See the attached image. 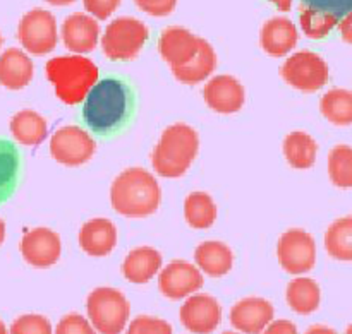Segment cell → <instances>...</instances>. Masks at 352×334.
<instances>
[{"label": "cell", "mask_w": 352, "mask_h": 334, "mask_svg": "<svg viewBox=\"0 0 352 334\" xmlns=\"http://www.w3.org/2000/svg\"><path fill=\"white\" fill-rule=\"evenodd\" d=\"M160 201V185L144 168H127L117 175L110 187L112 208L126 218H146L157 213Z\"/></svg>", "instance_id": "obj_1"}, {"label": "cell", "mask_w": 352, "mask_h": 334, "mask_svg": "<svg viewBox=\"0 0 352 334\" xmlns=\"http://www.w3.org/2000/svg\"><path fill=\"white\" fill-rule=\"evenodd\" d=\"M129 110V88L119 79H103L86 96L82 117L93 132L105 136L126 122Z\"/></svg>", "instance_id": "obj_2"}, {"label": "cell", "mask_w": 352, "mask_h": 334, "mask_svg": "<svg viewBox=\"0 0 352 334\" xmlns=\"http://www.w3.org/2000/svg\"><path fill=\"white\" fill-rule=\"evenodd\" d=\"M45 74L54 84L55 95L65 105H79L98 82V67L82 55H58L45 65Z\"/></svg>", "instance_id": "obj_3"}, {"label": "cell", "mask_w": 352, "mask_h": 334, "mask_svg": "<svg viewBox=\"0 0 352 334\" xmlns=\"http://www.w3.org/2000/svg\"><path fill=\"white\" fill-rule=\"evenodd\" d=\"M199 136L188 123H174L162 132L151 165L155 174L164 178H179L186 175L198 156Z\"/></svg>", "instance_id": "obj_4"}, {"label": "cell", "mask_w": 352, "mask_h": 334, "mask_svg": "<svg viewBox=\"0 0 352 334\" xmlns=\"http://www.w3.org/2000/svg\"><path fill=\"white\" fill-rule=\"evenodd\" d=\"M88 321L100 334H120L126 329L131 305L122 291L110 287L95 288L86 300Z\"/></svg>", "instance_id": "obj_5"}, {"label": "cell", "mask_w": 352, "mask_h": 334, "mask_svg": "<svg viewBox=\"0 0 352 334\" xmlns=\"http://www.w3.org/2000/svg\"><path fill=\"white\" fill-rule=\"evenodd\" d=\"M150 29L136 17H117L107 26L102 36V50L110 60H133L143 50Z\"/></svg>", "instance_id": "obj_6"}, {"label": "cell", "mask_w": 352, "mask_h": 334, "mask_svg": "<svg viewBox=\"0 0 352 334\" xmlns=\"http://www.w3.org/2000/svg\"><path fill=\"white\" fill-rule=\"evenodd\" d=\"M280 75L289 86L302 93H316L327 86L330 77L329 64L322 55L301 50L285 58Z\"/></svg>", "instance_id": "obj_7"}, {"label": "cell", "mask_w": 352, "mask_h": 334, "mask_svg": "<svg viewBox=\"0 0 352 334\" xmlns=\"http://www.w3.org/2000/svg\"><path fill=\"white\" fill-rule=\"evenodd\" d=\"M17 40L31 55H47L58 41L57 19L45 9H31L17 24Z\"/></svg>", "instance_id": "obj_8"}, {"label": "cell", "mask_w": 352, "mask_h": 334, "mask_svg": "<svg viewBox=\"0 0 352 334\" xmlns=\"http://www.w3.org/2000/svg\"><path fill=\"white\" fill-rule=\"evenodd\" d=\"M277 257L282 270L294 276L309 273L316 264V242L306 230L291 228L278 239Z\"/></svg>", "instance_id": "obj_9"}, {"label": "cell", "mask_w": 352, "mask_h": 334, "mask_svg": "<svg viewBox=\"0 0 352 334\" xmlns=\"http://www.w3.org/2000/svg\"><path fill=\"white\" fill-rule=\"evenodd\" d=\"M96 151V143L89 132L78 126H65L55 130L50 139V154L57 163L79 167L88 163Z\"/></svg>", "instance_id": "obj_10"}, {"label": "cell", "mask_w": 352, "mask_h": 334, "mask_svg": "<svg viewBox=\"0 0 352 334\" xmlns=\"http://www.w3.org/2000/svg\"><path fill=\"white\" fill-rule=\"evenodd\" d=\"M205 278L195 264L175 259L158 274V290L170 300H181L203 288Z\"/></svg>", "instance_id": "obj_11"}, {"label": "cell", "mask_w": 352, "mask_h": 334, "mask_svg": "<svg viewBox=\"0 0 352 334\" xmlns=\"http://www.w3.org/2000/svg\"><path fill=\"white\" fill-rule=\"evenodd\" d=\"M179 318L189 333L210 334L222 322V307L212 295L192 294L181 305Z\"/></svg>", "instance_id": "obj_12"}, {"label": "cell", "mask_w": 352, "mask_h": 334, "mask_svg": "<svg viewBox=\"0 0 352 334\" xmlns=\"http://www.w3.org/2000/svg\"><path fill=\"white\" fill-rule=\"evenodd\" d=\"M21 254L30 266L45 270L60 259L62 242L58 233L50 228H33L24 233L19 243Z\"/></svg>", "instance_id": "obj_13"}, {"label": "cell", "mask_w": 352, "mask_h": 334, "mask_svg": "<svg viewBox=\"0 0 352 334\" xmlns=\"http://www.w3.org/2000/svg\"><path fill=\"white\" fill-rule=\"evenodd\" d=\"M203 98L213 112L230 115V113H237L244 106L246 91L236 77L222 74L215 75L206 82L203 88Z\"/></svg>", "instance_id": "obj_14"}, {"label": "cell", "mask_w": 352, "mask_h": 334, "mask_svg": "<svg viewBox=\"0 0 352 334\" xmlns=\"http://www.w3.org/2000/svg\"><path fill=\"white\" fill-rule=\"evenodd\" d=\"M60 38L65 48L76 55L89 53L100 41V24L89 14L74 12L62 23Z\"/></svg>", "instance_id": "obj_15"}, {"label": "cell", "mask_w": 352, "mask_h": 334, "mask_svg": "<svg viewBox=\"0 0 352 334\" xmlns=\"http://www.w3.org/2000/svg\"><path fill=\"white\" fill-rule=\"evenodd\" d=\"M275 309L261 297H248L230 309V324L239 333L260 334L274 321Z\"/></svg>", "instance_id": "obj_16"}, {"label": "cell", "mask_w": 352, "mask_h": 334, "mask_svg": "<svg viewBox=\"0 0 352 334\" xmlns=\"http://www.w3.org/2000/svg\"><path fill=\"white\" fill-rule=\"evenodd\" d=\"M199 40L201 38L186 27L168 26L162 31L158 38V51L162 58L170 64V67H181L198 53Z\"/></svg>", "instance_id": "obj_17"}, {"label": "cell", "mask_w": 352, "mask_h": 334, "mask_svg": "<svg viewBox=\"0 0 352 334\" xmlns=\"http://www.w3.org/2000/svg\"><path fill=\"white\" fill-rule=\"evenodd\" d=\"M298 40V27L287 17H272L261 27L260 45L265 53H268L270 57H285L294 50Z\"/></svg>", "instance_id": "obj_18"}, {"label": "cell", "mask_w": 352, "mask_h": 334, "mask_svg": "<svg viewBox=\"0 0 352 334\" xmlns=\"http://www.w3.org/2000/svg\"><path fill=\"white\" fill-rule=\"evenodd\" d=\"M79 246L88 256L105 257L116 249L117 228L110 219L95 218L86 222L79 230Z\"/></svg>", "instance_id": "obj_19"}, {"label": "cell", "mask_w": 352, "mask_h": 334, "mask_svg": "<svg viewBox=\"0 0 352 334\" xmlns=\"http://www.w3.org/2000/svg\"><path fill=\"white\" fill-rule=\"evenodd\" d=\"M33 60L21 48H7L0 53V84L6 89H24L33 79Z\"/></svg>", "instance_id": "obj_20"}, {"label": "cell", "mask_w": 352, "mask_h": 334, "mask_svg": "<svg viewBox=\"0 0 352 334\" xmlns=\"http://www.w3.org/2000/svg\"><path fill=\"white\" fill-rule=\"evenodd\" d=\"M162 270V254L153 247L131 250L122 264V274L129 283L143 285L157 276Z\"/></svg>", "instance_id": "obj_21"}, {"label": "cell", "mask_w": 352, "mask_h": 334, "mask_svg": "<svg viewBox=\"0 0 352 334\" xmlns=\"http://www.w3.org/2000/svg\"><path fill=\"white\" fill-rule=\"evenodd\" d=\"M195 263L201 273L212 278H222L232 270L234 254L229 246L219 240H208L196 247Z\"/></svg>", "instance_id": "obj_22"}, {"label": "cell", "mask_w": 352, "mask_h": 334, "mask_svg": "<svg viewBox=\"0 0 352 334\" xmlns=\"http://www.w3.org/2000/svg\"><path fill=\"white\" fill-rule=\"evenodd\" d=\"M217 69V53L212 45L206 40H199L198 53L191 58L186 65L172 67V74L182 84L196 86L208 79Z\"/></svg>", "instance_id": "obj_23"}, {"label": "cell", "mask_w": 352, "mask_h": 334, "mask_svg": "<svg viewBox=\"0 0 352 334\" xmlns=\"http://www.w3.org/2000/svg\"><path fill=\"white\" fill-rule=\"evenodd\" d=\"M10 134L23 146H38L47 139V120L34 110H21L10 119Z\"/></svg>", "instance_id": "obj_24"}, {"label": "cell", "mask_w": 352, "mask_h": 334, "mask_svg": "<svg viewBox=\"0 0 352 334\" xmlns=\"http://www.w3.org/2000/svg\"><path fill=\"white\" fill-rule=\"evenodd\" d=\"M287 305L301 315H309L318 311L322 302V290L313 278H294L285 290Z\"/></svg>", "instance_id": "obj_25"}, {"label": "cell", "mask_w": 352, "mask_h": 334, "mask_svg": "<svg viewBox=\"0 0 352 334\" xmlns=\"http://www.w3.org/2000/svg\"><path fill=\"white\" fill-rule=\"evenodd\" d=\"M318 144L309 134L294 130L284 141V156L296 170H309L315 165Z\"/></svg>", "instance_id": "obj_26"}, {"label": "cell", "mask_w": 352, "mask_h": 334, "mask_svg": "<svg viewBox=\"0 0 352 334\" xmlns=\"http://www.w3.org/2000/svg\"><path fill=\"white\" fill-rule=\"evenodd\" d=\"M325 250L332 259L352 263V216L336 219L327 228Z\"/></svg>", "instance_id": "obj_27"}, {"label": "cell", "mask_w": 352, "mask_h": 334, "mask_svg": "<svg viewBox=\"0 0 352 334\" xmlns=\"http://www.w3.org/2000/svg\"><path fill=\"white\" fill-rule=\"evenodd\" d=\"M320 112L337 127L352 126V91L333 88L320 99Z\"/></svg>", "instance_id": "obj_28"}, {"label": "cell", "mask_w": 352, "mask_h": 334, "mask_svg": "<svg viewBox=\"0 0 352 334\" xmlns=\"http://www.w3.org/2000/svg\"><path fill=\"white\" fill-rule=\"evenodd\" d=\"M184 218L191 228L206 230L217 219V206L206 192H191L184 201Z\"/></svg>", "instance_id": "obj_29"}, {"label": "cell", "mask_w": 352, "mask_h": 334, "mask_svg": "<svg viewBox=\"0 0 352 334\" xmlns=\"http://www.w3.org/2000/svg\"><path fill=\"white\" fill-rule=\"evenodd\" d=\"M299 24H301V31L306 36L311 38V40H322V38L329 36L333 27L339 24V16L329 12V10L301 5Z\"/></svg>", "instance_id": "obj_30"}, {"label": "cell", "mask_w": 352, "mask_h": 334, "mask_svg": "<svg viewBox=\"0 0 352 334\" xmlns=\"http://www.w3.org/2000/svg\"><path fill=\"white\" fill-rule=\"evenodd\" d=\"M19 177V153L9 141L0 139V202L14 192Z\"/></svg>", "instance_id": "obj_31"}, {"label": "cell", "mask_w": 352, "mask_h": 334, "mask_svg": "<svg viewBox=\"0 0 352 334\" xmlns=\"http://www.w3.org/2000/svg\"><path fill=\"white\" fill-rule=\"evenodd\" d=\"M329 177L336 187L352 189V146L337 144L330 150L329 160Z\"/></svg>", "instance_id": "obj_32"}, {"label": "cell", "mask_w": 352, "mask_h": 334, "mask_svg": "<svg viewBox=\"0 0 352 334\" xmlns=\"http://www.w3.org/2000/svg\"><path fill=\"white\" fill-rule=\"evenodd\" d=\"M9 334H52V324L45 315L26 314L10 324Z\"/></svg>", "instance_id": "obj_33"}, {"label": "cell", "mask_w": 352, "mask_h": 334, "mask_svg": "<svg viewBox=\"0 0 352 334\" xmlns=\"http://www.w3.org/2000/svg\"><path fill=\"white\" fill-rule=\"evenodd\" d=\"M126 334H172V326L167 321L151 315H138L129 326Z\"/></svg>", "instance_id": "obj_34"}, {"label": "cell", "mask_w": 352, "mask_h": 334, "mask_svg": "<svg viewBox=\"0 0 352 334\" xmlns=\"http://www.w3.org/2000/svg\"><path fill=\"white\" fill-rule=\"evenodd\" d=\"M54 334H98L91 322L81 314H67L55 326Z\"/></svg>", "instance_id": "obj_35"}, {"label": "cell", "mask_w": 352, "mask_h": 334, "mask_svg": "<svg viewBox=\"0 0 352 334\" xmlns=\"http://www.w3.org/2000/svg\"><path fill=\"white\" fill-rule=\"evenodd\" d=\"M120 2L122 0H82V5L91 17L98 21H107L116 12Z\"/></svg>", "instance_id": "obj_36"}, {"label": "cell", "mask_w": 352, "mask_h": 334, "mask_svg": "<svg viewBox=\"0 0 352 334\" xmlns=\"http://www.w3.org/2000/svg\"><path fill=\"white\" fill-rule=\"evenodd\" d=\"M143 12L153 17H165L174 12L177 0H134Z\"/></svg>", "instance_id": "obj_37"}, {"label": "cell", "mask_w": 352, "mask_h": 334, "mask_svg": "<svg viewBox=\"0 0 352 334\" xmlns=\"http://www.w3.org/2000/svg\"><path fill=\"white\" fill-rule=\"evenodd\" d=\"M302 5L315 7V9L329 10V12L336 14H346L352 9V0H301Z\"/></svg>", "instance_id": "obj_38"}, {"label": "cell", "mask_w": 352, "mask_h": 334, "mask_svg": "<svg viewBox=\"0 0 352 334\" xmlns=\"http://www.w3.org/2000/svg\"><path fill=\"white\" fill-rule=\"evenodd\" d=\"M260 334H298V328L294 322L287 319H277V321H272Z\"/></svg>", "instance_id": "obj_39"}, {"label": "cell", "mask_w": 352, "mask_h": 334, "mask_svg": "<svg viewBox=\"0 0 352 334\" xmlns=\"http://www.w3.org/2000/svg\"><path fill=\"white\" fill-rule=\"evenodd\" d=\"M337 26H339L340 38H342L347 45H352V9L349 12L344 14V17L339 21Z\"/></svg>", "instance_id": "obj_40"}, {"label": "cell", "mask_w": 352, "mask_h": 334, "mask_svg": "<svg viewBox=\"0 0 352 334\" xmlns=\"http://www.w3.org/2000/svg\"><path fill=\"white\" fill-rule=\"evenodd\" d=\"M305 334H337L336 329L329 328V326H322V324H316L311 326Z\"/></svg>", "instance_id": "obj_41"}, {"label": "cell", "mask_w": 352, "mask_h": 334, "mask_svg": "<svg viewBox=\"0 0 352 334\" xmlns=\"http://www.w3.org/2000/svg\"><path fill=\"white\" fill-rule=\"evenodd\" d=\"M272 3H275V7H277L280 12H289V10L292 9V0H270Z\"/></svg>", "instance_id": "obj_42"}, {"label": "cell", "mask_w": 352, "mask_h": 334, "mask_svg": "<svg viewBox=\"0 0 352 334\" xmlns=\"http://www.w3.org/2000/svg\"><path fill=\"white\" fill-rule=\"evenodd\" d=\"M45 2L55 7H62V5H71V3H74L76 0H45Z\"/></svg>", "instance_id": "obj_43"}, {"label": "cell", "mask_w": 352, "mask_h": 334, "mask_svg": "<svg viewBox=\"0 0 352 334\" xmlns=\"http://www.w3.org/2000/svg\"><path fill=\"white\" fill-rule=\"evenodd\" d=\"M3 240H6V223L0 218V246L3 243Z\"/></svg>", "instance_id": "obj_44"}, {"label": "cell", "mask_w": 352, "mask_h": 334, "mask_svg": "<svg viewBox=\"0 0 352 334\" xmlns=\"http://www.w3.org/2000/svg\"><path fill=\"white\" fill-rule=\"evenodd\" d=\"M0 334H9V331H7L6 324L2 322V319H0Z\"/></svg>", "instance_id": "obj_45"}, {"label": "cell", "mask_w": 352, "mask_h": 334, "mask_svg": "<svg viewBox=\"0 0 352 334\" xmlns=\"http://www.w3.org/2000/svg\"><path fill=\"white\" fill-rule=\"evenodd\" d=\"M346 334H352V322L349 326H347V329H346Z\"/></svg>", "instance_id": "obj_46"}, {"label": "cell", "mask_w": 352, "mask_h": 334, "mask_svg": "<svg viewBox=\"0 0 352 334\" xmlns=\"http://www.w3.org/2000/svg\"><path fill=\"white\" fill-rule=\"evenodd\" d=\"M2 43H3V38H2V34H0V48H2Z\"/></svg>", "instance_id": "obj_47"}, {"label": "cell", "mask_w": 352, "mask_h": 334, "mask_svg": "<svg viewBox=\"0 0 352 334\" xmlns=\"http://www.w3.org/2000/svg\"><path fill=\"white\" fill-rule=\"evenodd\" d=\"M222 334H241V333H230V331H226V333H222Z\"/></svg>", "instance_id": "obj_48"}]
</instances>
